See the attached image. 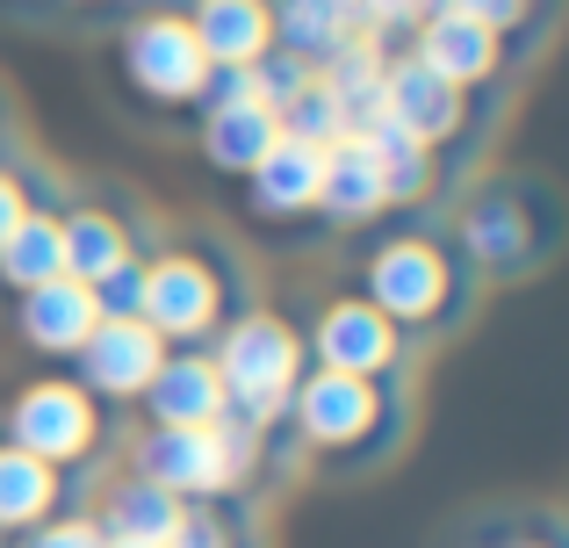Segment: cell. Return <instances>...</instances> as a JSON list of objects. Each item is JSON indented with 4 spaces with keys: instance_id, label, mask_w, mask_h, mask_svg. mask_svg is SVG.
Segmentation results:
<instances>
[{
    "instance_id": "21",
    "label": "cell",
    "mask_w": 569,
    "mask_h": 548,
    "mask_svg": "<svg viewBox=\"0 0 569 548\" xmlns=\"http://www.w3.org/2000/svg\"><path fill=\"white\" fill-rule=\"evenodd\" d=\"M353 138H361L368 159H376V173H382V188H389V210H418V202L440 188V159H432L411 130H397L389 116H376V123L353 130Z\"/></svg>"
},
{
    "instance_id": "35",
    "label": "cell",
    "mask_w": 569,
    "mask_h": 548,
    "mask_svg": "<svg viewBox=\"0 0 569 548\" xmlns=\"http://www.w3.org/2000/svg\"><path fill=\"white\" fill-rule=\"evenodd\" d=\"M109 548H138V541H109Z\"/></svg>"
},
{
    "instance_id": "23",
    "label": "cell",
    "mask_w": 569,
    "mask_h": 548,
    "mask_svg": "<svg viewBox=\"0 0 569 548\" xmlns=\"http://www.w3.org/2000/svg\"><path fill=\"white\" fill-rule=\"evenodd\" d=\"M66 506V469L37 462V455L0 440V535H29Z\"/></svg>"
},
{
    "instance_id": "33",
    "label": "cell",
    "mask_w": 569,
    "mask_h": 548,
    "mask_svg": "<svg viewBox=\"0 0 569 548\" xmlns=\"http://www.w3.org/2000/svg\"><path fill=\"white\" fill-rule=\"evenodd\" d=\"M37 202H43V188L29 181L22 167H0V239H8V231L22 225L29 210H37Z\"/></svg>"
},
{
    "instance_id": "9",
    "label": "cell",
    "mask_w": 569,
    "mask_h": 548,
    "mask_svg": "<svg viewBox=\"0 0 569 548\" xmlns=\"http://www.w3.org/2000/svg\"><path fill=\"white\" fill-rule=\"evenodd\" d=\"M382 116L397 130H411V138L447 167V152H476V130H483L490 109L476 94H461L455 80H440L432 66H418V58L397 43V51L382 58Z\"/></svg>"
},
{
    "instance_id": "19",
    "label": "cell",
    "mask_w": 569,
    "mask_h": 548,
    "mask_svg": "<svg viewBox=\"0 0 569 548\" xmlns=\"http://www.w3.org/2000/svg\"><path fill=\"white\" fill-rule=\"evenodd\" d=\"M274 145H281L274 109H194V152L223 181H246Z\"/></svg>"
},
{
    "instance_id": "32",
    "label": "cell",
    "mask_w": 569,
    "mask_h": 548,
    "mask_svg": "<svg viewBox=\"0 0 569 548\" xmlns=\"http://www.w3.org/2000/svg\"><path fill=\"white\" fill-rule=\"evenodd\" d=\"M167 548H231V527H223L217 506H181V520H173Z\"/></svg>"
},
{
    "instance_id": "3",
    "label": "cell",
    "mask_w": 569,
    "mask_h": 548,
    "mask_svg": "<svg viewBox=\"0 0 569 548\" xmlns=\"http://www.w3.org/2000/svg\"><path fill=\"white\" fill-rule=\"evenodd\" d=\"M281 434L310 448L318 462H376L403 440V390L397 382H361L332 368H303L281 411Z\"/></svg>"
},
{
    "instance_id": "2",
    "label": "cell",
    "mask_w": 569,
    "mask_h": 548,
    "mask_svg": "<svg viewBox=\"0 0 569 548\" xmlns=\"http://www.w3.org/2000/svg\"><path fill=\"white\" fill-rule=\"evenodd\" d=\"M556 196H548V181H533V173H498V181L469 188L455 210V253L469 281H519L533 275L548 253H556Z\"/></svg>"
},
{
    "instance_id": "24",
    "label": "cell",
    "mask_w": 569,
    "mask_h": 548,
    "mask_svg": "<svg viewBox=\"0 0 569 548\" xmlns=\"http://www.w3.org/2000/svg\"><path fill=\"white\" fill-rule=\"evenodd\" d=\"M51 275H66V231H58V202L43 196L37 210L0 239V289L22 296V289H37V281H51Z\"/></svg>"
},
{
    "instance_id": "27",
    "label": "cell",
    "mask_w": 569,
    "mask_h": 548,
    "mask_svg": "<svg viewBox=\"0 0 569 548\" xmlns=\"http://www.w3.org/2000/svg\"><path fill=\"white\" fill-rule=\"evenodd\" d=\"M440 8H455V14H469V22H483L490 37L512 51L519 37H541V29H548L556 0H440Z\"/></svg>"
},
{
    "instance_id": "11",
    "label": "cell",
    "mask_w": 569,
    "mask_h": 548,
    "mask_svg": "<svg viewBox=\"0 0 569 548\" xmlns=\"http://www.w3.org/2000/svg\"><path fill=\"white\" fill-rule=\"evenodd\" d=\"M159 361H167V339L144 318H101L94 332H87V347L72 353V382H80L94 405H138L144 382L159 376Z\"/></svg>"
},
{
    "instance_id": "7",
    "label": "cell",
    "mask_w": 569,
    "mask_h": 548,
    "mask_svg": "<svg viewBox=\"0 0 569 548\" xmlns=\"http://www.w3.org/2000/svg\"><path fill=\"white\" fill-rule=\"evenodd\" d=\"M116 72H123V87L144 109H167V116L202 109V94H209V58L181 8H144L116 37Z\"/></svg>"
},
{
    "instance_id": "26",
    "label": "cell",
    "mask_w": 569,
    "mask_h": 548,
    "mask_svg": "<svg viewBox=\"0 0 569 548\" xmlns=\"http://www.w3.org/2000/svg\"><path fill=\"white\" fill-rule=\"evenodd\" d=\"M274 130H281L289 145H303V152H332V145L347 138V116H339V101L325 94L318 80H310L303 94H289V101L274 109Z\"/></svg>"
},
{
    "instance_id": "25",
    "label": "cell",
    "mask_w": 569,
    "mask_h": 548,
    "mask_svg": "<svg viewBox=\"0 0 569 548\" xmlns=\"http://www.w3.org/2000/svg\"><path fill=\"white\" fill-rule=\"evenodd\" d=\"M382 58H389V51H382L376 37H353L347 51H332V58L318 66V87L339 101V116H347V138H353V130H368V123L382 116Z\"/></svg>"
},
{
    "instance_id": "31",
    "label": "cell",
    "mask_w": 569,
    "mask_h": 548,
    "mask_svg": "<svg viewBox=\"0 0 569 548\" xmlns=\"http://www.w3.org/2000/svg\"><path fill=\"white\" fill-rule=\"evenodd\" d=\"M94 303H101V318H138V303H144V253L123 260L116 275H101L94 281Z\"/></svg>"
},
{
    "instance_id": "34",
    "label": "cell",
    "mask_w": 569,
    "mask_h": 548,
    "mask_svg": "<svg viewBox=\"0 0 569 548\" xmlns=\"http://www.w3.org/2000/svg\"><path fill=\"white\" fill-rule=\"evenodd\" d=\"M490 548H556V541H527V535H505V541H490Z\"/></svg>"
},
{
    "instance_id": "18",
    "label": "cell",
    "mask_w": 569,
    "mask_h": 548,
    "mask_svg": "<svg viewBox=\"0 0 569 548\" xmlns=\"http://www.w3.org/2000/svg\"><path fill=\"white\" fill-rule=\"evenodd\" d=\"M318 217L332 231H361V225H376V217H389V188H382V173H376V159H368L361 138H339L332 152H325Z\"/></svg>"
},
{
    "instance_id": "13",
    "label": "cell",
    "mask_w": 569,
    "mask_h": 548,
    "mask_svg": "<svg viewBox=\"0 0 569 548\" xmlns=\"http://www.w3.org/2000/svg\"><path fill=\"white\" fill-rule=\"evenodd\" d=\"M94 325H101V303H94V289L72 281V275H51V281L14 296V332H22V347L43 353V361H72Z\"/></svg>"
},
{
    "instance_id": "30",
    "label": "cell",
    "mask_w": 569,
    "mask_h": 548,
    "mask_svg": "<svg viewBox=\"0 0 569 548\" xmlns=\"http://www.w3.org/2000/svg\"><path fill=\"white\" fill-rule=\"evenodd\" d=\"M22 548H109V535L94 527V512H51L43 527H29Z\"/></svg>"
},
{
    "instance_id": "15",
    "label": "cell",
    "mask_w": 569,
    "mask_h": 548,
    "mask_svg": "<svg viewBox=\"0 0 569 548\" xmlns=\"http://www.w3.org/2000/svg\"><path fill=\"white\" fill-rule=\"evenodd\" d=\"M318 181H325V152H303V145L281 138L246 173V210L260 225H303V217H318Z\"/></svg>"
},
{
    "instance_id": "6",
    "label": "cell",
    "mask_w": 569,
    "mask_h": 548,
    "mask_svg": "<svg viewBox=\"0 0 569 548\" xmlns=\"http://www.w3.org/2000/svg\"><path fill=\"white\" fill-rule=\"evenodd\" d=\"M260 448L267 434H252V426H238L223 411L217 426H144L138 448H130V469L144 484H159V491H173L181 506H223L252 477Z\"/></svg>"
},
{
    "instance_id": "16",
    "label": "cell",
    "mask_w": 569,
    "mask_h": 548,
    "mask_svg": "<svg viewBox=\"0 0 569 548\" xmlns=\"http://www.w3.org/2000/svg\"><path fill=\"white\" fill-rule=\"evenodd\" d=\"M58 231H66V275L87 289L123 260H138V225L116 202H72V210H58Z\"/></svg>"
},
{
    "instance_id": "12",
    "label": "cell",
    "mask_w": 569,
    "mask_h": 548,
    "mask_svg": "<svg viewBox=\"0 0 569 548\" xmlns=\"http://www.w3.org/2000/svg\"><path fill=\"white\" fill-rule=\"evenodd\" d=\"M403 51H411L418 66H432L440 80H455L461 94H476V87H498L505 66H512V51H505V43L490 37L483 22H469V14H455V8H432L426 22L403 37Z\"/></svg>"
},
{
    "instance_id": "20",
    "label": "cell",
    "mask_w": 569,
    "mask_h": 548,
    "mask_svg": "<svg viewBox=\"0 0 569 548\" xmlns=\"http://www.w3.org/2000/svg\"><path fill=\"white\" fill-rule=\"evenodd\" d=\"M267 8H274V51L303 58L310 72H318L332 51H347V43L361 37V14H353V0H267Z\"/></svg>"
},
{
    "instance_id": "8",
    "label": "cell",
    "mask_w": 569,
    "mask_h": 548,
    "mask_svg": "<svg viewBox=\"0 0 569 548\" xmlns=\"http://www.w3.org/2000/svg\"><path fill=\"white\" fill-rule=\"evenodd\" d=\"M101 434H109V411H101L72 376L22 382V390L8 397V411H0V440L22 448V455H37V462H51V469L94 462Z\"/></svg>"
},
{
    "instance_id": "4",
    "label": "cell",
    "mask_w": 569,
    "mask_h": 548,
    "mask_svg": "<svg viewBox=\"0 0 569 548\" xmlns=\"http://www.w3.org/2000/svg\"><path fill=\"white\" fill-rule=\"evenodd\" d=\"M246 303L238 260L217 239H173L159 253H144V303L138 318L152 325L167 347H209L217 325H231Z\"/></svg>"
},
{
    "instance_id": "14",
    "label": "cell",
    "mask_w": 569,
    "mask_h": 548,
    "mask_svg": "<svg viewBox=\"0 0 569 548\" xmlns=\"http://www.w3.org/2000/svg\"><path fill=\"white\" fill-rule=\"evenodd\" d=\"M138 411H144V426H217L231 405H223V382H217L209 347H167V361H159L152 382H144Z\"/></svg>"
},
{
    "instance_id": "29",
    "label": "cell",
    "mask_w": 569,
    "mask_h": 548,
    "mask_svg": "<svg viewBox=\"0 0 569 548\" xmlns=\"http://www.w3.org/2000/svg\"><path fill=\"white\" fill-rule=\"evenodd\" d=\"M252 80H260V101H267V109H281V101L303 94L318 72H310L303 58H289V51H260V58H252Z\"/></svg>"
},
{
    "instance_id": "17",
    "label": "cell",
    "mask_w": 569,
    "mask_h": 548,
    "mask_svg": "<svg viewBox=\"0 0 569 548\" xmlns=\"http://www.w3.org/2000/svg\"><path fill=\"white\" fill-rule=\"evenodd\" d=\"M188 29L202 43L209 72L217 66H252L260 51H274V8L267 0H188Z\"/></svg>"
},
{
    "instance_id": "1",
    "label": "cell",
    "mask_w": 569,
    "mask_h": 548,
    "mask_svg": "<svg viewBox=\"0 0 569 548\" xmlns=\"http://www.w3.org/2000/svg\"><path fill=\"white\" fill-rule=\"evenodd\" d=\"M361 296L418 347V339H440V332H455V325L469 318L476 281H469L461 253L440 239V231L397 225V231H382V239L368 246V260H361Z\"/></svg>"
},
{
    "instance_id": "5",
    "label": "cell",
    "mask_w": 569,
    "mask_h": 548,
    "mask_svg": "<svg viewBox=\"0 0 569 548\" xmlns=\"http://www.w3.org/2000/svg\"><path fill=\"white\" fill-rule=\"evenodd\" d=\"M209 361H217L223 405H231L238 426L252 434H274L281 411H289V390L303 376V332H296L281 310H238L231 325H217L209 339Z\"/></svg>"
},
{
    "instance_id": "22",
    "label": "cell",
    "mask_w": 569,
    "mask_h": 548,
    "mask_svg": "<svg viewBox=\"0 0 569 548\" xmlns=\"http://www.w3.org/2000/svg\"><path fill=\"white\" fill-rule=\"evenodd\" d=\"M173 520H181V498L159 491V484H144L138 469H130L116 491H101V506H94L101 535H109V541H138V548H167Z\"/></svg>"
},
{
    "instance_id": "10",
    "label": "cell",
    "mask_w": 569,
    "mask_h": 548,
    "mask_svg": "<svg viewBox=\"0 0 569 548\" xmlns=\"http://www.w3.org/2000/svg\"><path fill=\"white\" fill-rule=\"evenodd\" d=\"M403 353H411V339H403L361 289L325 296L318 318H310V332H303V361H310V368L361 376V382H397V376H403Z\"/></svg>"
},
{
    "instance_id": "28",
    "label": "cell",
    "mask_w": 569,
    "mask_h": 548,
    "mask_svg": "<svg viewBox=\"0 0 569 548\" xmlns=\"http://www.w3.org/2000/svg\"><path fill=\"white\" fill-rule=\"evenodd\" d=\"M440 8V0H353V14H361V37H376L382 51H397L403 37H411L426 14Z\"/></svg>"
}]
</instances>
